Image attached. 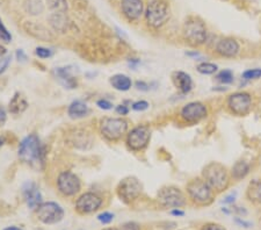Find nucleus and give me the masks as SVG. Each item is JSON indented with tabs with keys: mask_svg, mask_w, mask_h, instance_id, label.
Instances as JSON below:
<instances>
[{
	"mask_svg": "<svg viewBox=\"0 0 261 230\" xmlns=\"http://www.w3.org/2000/svg\"><path fill=\"white\" fill-rule=\"evenodd\" d=\"M203 179L209 186L214 190L215 193H222L230 185V174L226 167L221 163L211 162L204 166L202 172Z\"/></svg>",
	"mask_w": 261,
	"mask_h": 230,
	"instance_id": "f257e3e1",
	"label": "nucleus"
},
{
	"mask_svg": "<svg viewBox=\"0 0 261 230\" xmlns=\"http://www.w3.org/2000/svg\"><path fill=\"white\" fill-rule=\"evenodd\" d=\"M19 157L22 162L30 165H39L40 163H43L44 148L41 144L39 136L32 134L22 140L19 147Z\"/></svg>",
	"mask_w": 261,
	"mask_h": 230,
	"instance_id": "f03ea898",
	"label": "nucleus"
},
{
	"mask_svg": "<svg viewBox=\"0 0 261 230\" xmlns=\"http://www.w3.org/2000/svg\"><path fill=\"white\" fill-rule=\"evenodd\" d=\"M146 23L151 28L159 29L171 18V7L167 0H151L145 9Z\"/></svg>",
	"mask_w": 261,
	"mask_h": 230,
	"instance_id": "7ed1b4c3",
	"label": "nucleus"
},
{
	"mask_svg": "<svg viewBox=\"0 0 261 230\" xmlns=\"http://www.w3.org/2000/svg\"><path fill=\"white\" fill-rule=\"evenodd\" d=\"M187 193L191 200L201 207L211 205L216 194L203 178H195L191 180L187 184Z\"/></svg>",
	"mask_w": 261,
	"mask_h": 230,
	"instance_id": "20e7f679",
	"label": "nucleus"
},
{
	"mask_svg": "<svg viewBox=\"0 0 261 230\" xmlns=\"http://www.w3.org/2000/svg\"><path fill=\"white\" fill-rule=\"evenodd\" d=\"M183 35L188 44L193 47H198L204 44L205 41H207L208 30L205 23L200 18L191 16L184 23Z\"/></svg>",
	"mask_w": 261,
	"mask_h": 230,
	"instance_id": "39448f33",
	"label": "nucleus"
},
{
	"mask_svg": "<svg viewBox=\"0 0 261 230\" xmlns=\"http://www.w3.org/2000/svg\"><path fill=\"white\" fill-rule=\"evenodd\" d=\"M157 200L165 208H181L187 204L186 197L178 187L165 186L157 194Z\"/></svg>",
	"mask_w": 261,
	"mask_h": 230,
	"instance_id": "423d86ee",
	"label": "nucleus"
},
{
	"mask_svg": "<svg viewBox=\"0 0 261 230\" xmlns=\"http://www.w3.org/2000/svg\"><path fill=\"white\" fill-rule=\"evenodd\" d=\"M128 130V121L122 118H105L101 120L100 132L109 141L120 140Z\"/></svg>",
	"mask_w": 261,
	"mask_h": 230,
	"instance_id": "0eeeda50",
	"label": "nucleus"
},
{
	"mask_svg": "<svg viewBox=\"0 0 261 230\" xmlns=\"http://www.w3.org/2000/svg\"><path fill=\"white\" fill-rule=\"evenodd\" d=\"M36 216L44 225H56L64 218V209L57 202H43L36 208Z\"/></svg>",
	"mask_w": 261,
	"mask_h": 230,
	"instance_id": "6e6552de",
	"label": "nucleus"
},
{
	"mask_svg": "<svg viewBox=\"0 0 261 230\" xmlns=\"http://www.w3.org/2000/svg\"><path fill=\"white\" fill-rule=\"evenodd\" d=\"M228 109L235 115H246L252 109V97L247 92H236L226 100Z\"/></svg>",
	"mask_w": 261,
	"mask_h": 230,
	"instance_id": "1a4fd4ad",
	"label": "nucleus"
},
{
	"mask_svg": "<svg viewBox=\"0 0 261 230\" xmlns=\"http://www.w3.org/2000/svg\"><path fill=\"white\" fill-rule=\"evenodd\" d=\"M142 193V184L135 177H127L120 181L118 186V195L123 202L130 204L135 201Z\"/></svg>",
	"mask_w": 261,
	"mask_h": 230,
	"instance_id": "9d476101",
	"label": "nucleus"
},
{
	"mask_svg": "<svg viewBox=\"0 0 261 230\" xmlns=\"http://www.w3.org/2000/svg\"><path fill=\"white\" fill-rule=\"evenodd\" d=\"M151 139V129L147 126H137L130 130L127 136V144L133 151L143 150L147 147Z\"/></svg>",
	"mask_w": 261,
	"mask_h": 230,
	"instance_id": "9b49d317",
	"label": "nucleus"
},
{
	"mask_svg": "<svg viewBox=\"0 0 261 230\" xmlns=\"http://www.w3.org/2000/svg\"><path fill=\"white\" fill-rule=\"evenodd\" d=\"M208 113L207 105L200 101H193L181 108L180 118L187 123H196L207 118Z\"/></svg>",
	"mask_w": 261,
	"mask_h": 230,
	"instance_id": "f8f14e48",
	"label": "nucleus"
},
{
	"mask_svg": "<svg viewBox=\"0 0 261 230\" xmlns=\"http://www.w3.org/2000/svg\"><path fill=\"white\" fill-rule=\"evenodd\" d=\"M58 190L65 197H73L80 191V180L74 173L70 171H64L57 179Z\"/></svg>",
	"mask_w": 261,
	"mask_h": 230,
	"instance_id": "ddd939ff",
	"label": "nucleus"
},
{
	"mask_svg": "<svg viewBox=\"0 0 261 230\" xmlns=\"http://www.w3.org/2000/svg\"><path fill=\"white\" fill-rule=\"evenodd\" d=\"M102 205V199L98 194L87 192L80 195L75 201V208L80 214H91L98 211Z\"/></svg>",
	"mask_w": 261,
	"mask_h": 230,
	"instance_id": "4468645a",
	"label": "nucleus"
},
{
	"mask_svg": "<svg viewBox=\"0 0 261 230\" xmlns=\"http://www.w3.org/2000/svg\"><path fill=\"white\" fill-rule=\"evenodd\" d=\"M121 11L129 21H137L145 13L144 1L143 0H122Z\"/></svg>",
	"mask_w": 261,
	"mask_h": 230,
	"instance_id": "2eb2a0df",
	"label": "nucleus"
},
{
	"mask_svg": "<svg viewBox=\"0 0 261 230\" xmlns=\"http://www.w3.org/2000/svg\"><path fill=\"white\" fill-rule=\"evenodd\" d=\"M215 51L221 57L233 58L238 56V54L240 53V44L238 43V41L232 39V37H224V39L219 40L216 44Z\"/></svg>",
	"mask_w": 261,
	"mask_h": 230,
	"instance_id": "dca6fc26",
	"label": "nucleus"
},
{
	"mask_svg": "<svg viewBox=\"0 0 261 230\" xmlns=\"http://www.w3.org/2000/svg\"><path fill=\"white\" fill-rule=\"evenodd\" d=\"M22 194L25 198L27 206L32 209H36L42 202V194H41L40 188L33 181H27L22 187Z\"/></svg>",
	"mask_w": 261,
	"mask_h": 230,
	"instance_id": "f3484780",
	"label": "nucleus"
},
{
	"mask_svg": "<svg viewBox=\"0 0 261 230\" xmlns=\"http://www.w3.org/2000/svg\"><path fill=\"white\" fill-rule=\"evenodd\" d=\"M172 80H173L174 86L179 90L181 93H190L193 88V79L186 72L176 71L172 75Z\"/></svg>",
	"mask_w": 261,
	"mask_h": 230,
	"instance_id": "a211bd4d",
	"label": "nucleus"
},
{
	"mask_svg": "<svg viewBox=\"0 0 261 230\" xmlns=\"http://www.w3.org/2000/svg\"><path fill=\"white\" fill-rule=\"evenodd\" d=\"M55 74H56L58 80L61 81V84L63 85L65 88L77 87V79L72 76L70 67L57 68L56 70H55Z\"/></svg>",
	"mask_w": 261,
	"mask_h": 230,
	"instance_id": "6ab92c4d",
	"label": "nucleus"
},
{
	"mask_svg": "<svg viewBox=\"0 0 261 230\" xmlns=\"http://www.w3.org/2000/svg\"><path fill=\"white\" fill-rule=\"evenodd\" d=\"M67 113L71 119H81L85 118L90 113V109H88V106L84 101L75 100L68 106Z\"/></svg>",
	"mask_w": 261,
	"mask_h": 230,
	"instance_id": "aec40b11",
	"label": "nucleus"
},
{
	"mask_svg": "<svg viewBox=\"0 0 261 230\" xmlns=\"http://www.w3.org/2000/svg\"><path fill=\"white\" fill-rule=\"evenodd\" d=\"M28 107V102L25 99V97L21 93H15L13 95V98L11 99V101H9V105H8V109L9 112L12 113V114H21L23 113Z\"/></svg>",
	"mask_w": 261,
	"mask_h": 230,
	"instance_id": "412c9836",
	"label": "nucleus"
},
{
	"mask_svg": "<svg viewBox=\"0 0 261 230\" xmlns=\"http://www.w3.org/2000/svg\"><path fill=\"white\" fill-rule=\"evenodd\" d=\"M109 83H111V85L115 88V90L122 91V92L129 91L130 87L132 86L131 79H130L128 76L122 75V74L113 76V77L111 78V80H109Z\"/></svg>",
	"mask_w": 261,
	"mask_h": 230,
	"instance_id": "4be33fe9",
	"label": "nucleus"
},
{
	"mask_svg": "<svg viewBox=\"0 0 261 230\" xmlns=\"http://www.w3.org/2000/svg\"><path fill=\"white\" fill-rule=\"evenodd\" d=\"M251 166L249 163L244 162V160H239L237 162L231 169V177L235 180H240L243 178H245L247 174L250 173Z\"/></svg>",
	"mask_w": 261,
	"mask_h": 230,
	"instance_id": "5701e85b",
	"label": "nucleus"
},
{
	"mask_svg": "<svg viewBox=\"0 0 261 230\" xmlns=\"http://www.w3.org/2000/svg\"><path fill=\"white\" fill-rule=\"evenodd\" d=\"M50 25L55 30L64 32L67 27V19L65 13H53L50 15Z\"/></svg>",
	"mask_w": 261,
	"mask_h": 230,
	"instance_id": "b1692460",
	"label": "nucleus"
},
{
	"mask_svg": "<svg viewBox=\"0 0 261 230\" xmlns=\"http://www.w3.org/2000/svg\"><path fill=\"white\" fill-rule=\"evenodd\" d=\"M23 7L30 15H40L44 11V4L42 0H26Z\"/></svg>",
	"mask_w": 261,
	"mask_h": 230,
	"instance_id": "393cba45",
	"label": "nucleus"
},
{
	"mask_svg": "<svg viewBox=\"0 0 261 230\" xmlns=\"http://www.w3.org/2000/svg\"><path fill=\"white\" fill-rule=\"evenodd\" d=\"M247 195H249L251 201L261 204V181H252V183L250 184Z\"/></svg>",
	"mask_w": 261,
	"mask_h": 230,
	"instance_id": "a878e982",
	"label": "nucleus"
},
{
	"mask_svg": "<svg viewBox=\"0 0 261 230\" xmlns=\"http://www.w3.org/2000/svg\"><path fill=\"white\" fill-rule=\"evenodd\" d=\"M47 4L53 13H66L67 11L66 0H47Z\"/></svg>",
	"mask_w": 261,
	"mask_h": 230,
	"instance_id": "bb28decb",
	"label": "nucleus"
},
{
	"mask_svg": "<svg viewBox=\"0 0 261 230\" xmlns=\"http://www.w3.org/2000/svg\"><path fill=\"white\" fill-rule=\"evenodd\" d=\"M216 79H217L221 84H231L235 80V76L231 70H222L219 71L217 76H216Z\"/></svg>",
	"mask_w": 261,
	"mask_h": 230,
	"instance_id": "cd10ccee",
	"label": "nucleus"
},
{
	"mask_svg": "<svg viewBox=\"0 0 261 230\" xmlns=\"http://www.w3.org/2000/svg\"><path fill=\"white\" fill-rule=\"evenodd\" d=\"M218 67L214 63H208V62H203V63L197 65V71L202 75H214L215 72H217Z\"/></svg>",
	"mask_w": 261,
	"mask_h": 230,
	"instance_id": "c85d7f7f",
	"label": "nucleus"
},
{
	"mask_svg": "<svg viewBox=\"0 0 261 230\" xmlns=\"http://www.w3.org/2000/svg\"><path fill=\"white\" fill-rule=\"evenodd\" d=\"M243 79L245 80H254V79H259L261 78V69H250V70H246L243 72L242 75Z\"/></svg>",
	"mask_w": 261,
	"mask_h": 230,
	"instance_id": "c756f323",
	"label": "nucleus"
},
{
	"mask_svg": "<svg viewBox=\"0 0 261 230\" xmlns=\"http://www.w3.org/2000/svg\"><path fill=\"white\" fill-rule=\"evenodd\" d=\"M0 41L4 43H9L12 41V34L6 28L5 25L1 21V19H0Z\"/></svg>",
	"mask_w": 261,
	"mask_h": 230,
	"instance_id": "7c9ffc66",
	"label": "nucleus"
},
{
	"mask_svg": "<svg viewBox=\"0 0 261 230\" xmlns=\"http://www.w3.org/2000/svg\"><path fill=\"white\" fill-rule=\"evenodd\" d=\"M98 220L102 223V225H109V223L114 220V214H112V213L109 212L101 213L100 215H98Z\"/></svg>",
	"mask_w": 261,
	"mask_h": 230,
	"instance_id": "2f4dec72",
	"label": "nucleus"
},
{
	"mask_svg": "<svg viewBox=\"0 0 261 230\" xmlns=\"http://www.w3.org/2000/svg\"><path fill=\"white\" fill-rule=\"evenodd\" d=\"M35 54L40 58H43V60H44V58H49V57L53 56V51H51L50 49H48V48H43V47L36 48Z\"/></svg>",
	"mask_w": 261,
	"mask_h": 230,
	"instance_id": "473e14b6",
	"label": "nucleus"
},
{
	"mask_svg": "<svg viewBox=\"0 0 261 230\" xmlns=\"http://www.w3.org/2000/svg\"><path fill=\"white\" fill-rule=\"evenodd\" d=\"M147 108H149V102H147V101L140 100V101L133 102V104H132V109H133V111L143 112V111H145V109H147Z\"/></svg>",
	"mask_w": 261,
	"mask_h": 230,
	"instance_id": "72a5a7b5",
	"label": "nucleus"
},
{
	"mask_svg": "<svg viewBox=\"0 0 261 230\" xmlns=\"http://www.w3.org/2000/svg\"><path fill=\"white\" fill-rule=\"evenodd\" d=\"M11 56H2L0 58V75L6 71V69L8 68L9 63H11Z\"/></svg>",
	"mask_w": 261,
	"mask_h": 230,
	"instance_id": "f704fd0d",
	"label": "nucleus"
},
{
	"mask_svg": "<svg viewBox=\"0 0 261 230\" xmlns=\"http://www.w3.org/2000/svg\"><path fill=\"white\" fill-rule=\"evenodd\" d=\"M201 230H226V229L224 228V227H222L221 225H218V223L209 222L202 226Z\"/></svg>",
	"mask_w": 261,
	"mask_h": 230,
	"instance_id": "c9c22d12",
	"label": "nucleus"
},
{
	"mask_svg": "<svg viewBox=\"0 0 261 230\" xmlns=\"http://www.w3.org/2000/svg\"><path fill=\"white\" fill-rule=\"evenodd\" d=\"M97 106L100 109H104V111H109V109L113 108V104L111 101L106 100V99H101V100L97 101Z\"/></svg>",
	"mask_w": 261,
	"mask_h": 230,
	"instance_id": "e433bc0d",
	"label": "nucleus"
},
{
	"mask_svg": "<svg viewBox=\"0 0 261 230\" xmlns=\"http://www.w3.org/2000/svg\"><path fill=\"white\" fill-rule=\"evenodd\" d=\"M122 230H140V227L135 222H129L122 227Z\"/></svg>",
	"mask_w": 261,
	"mask_h": 230,
	"instance_id": "4c0bfd02",
	"label": "nucleus"
},
{
	"mask_svg": "<svg viewBox=\"0 0 261 230\" xmlns=\"http://www.w3.org/2000/svg\"><path fill=\"white\" fill-rule=\"evenodd\" d=\"M136 88L140 91H149V85L143 80H137L136 81Z\"/></svg>",
	"mask_w": 261,
	"mask_h": 230,
	"instance_id": "58836bf2",
	"label": "nucleus"
},
{
	"mask_svg": "<svg viewBox=\"0 0 261 230\" xmlns=\"http://www.w3.org/2000/svg\"><path fill=\"white\" fill-rule=\"evenodd\" d=\"M6 120H7V114H6L5 108L0 106V127L5 125Z\"/></svg>",
	"mask_w": 261,
	"mask_h": 230,
	"instance_id": "ea45409f",
	"label": "nucleus"
},
{
	"mask_svg": "<svg viewBox=\"0 0 261 230\" xmlns=\"http://www.w3.org/2000/svg\"><path fill=\"white\" fill-rule=\"evenodd\" d=\"M116 113L120 115H127L129 113V108L126 105H119L116 107Z\"/></svg>",
	"mask_w": 261,
	"mask_h": 230,
	"instance_id": "a19ab883",
	"label": "nucleus"
},
{
	"mask_svg": "<svg viewBox=\"0 0 261 230\" xmlns=\"http://www.w3.org/2000/svg\"><path fill=\"white\" fill-rule=\"evenodd\" d=\"M16 58H18L19 61H26L27 60V56H26V54L23 53V50H18L16 51Z\"/></svg>",
	"mask_w": 261,
	"mask_h": 230,
	"instance_id": "79ce46f5",
	"label": "nucleus"
},
{
	"mask_svg": "<svg viewBox=\"0 0 261 230\" xmlns=\"http://www.w3.org/2000/svg\"><path fill=\"white\" fill-rule=\"evenodd\" d=\"M171 214H172V215H176V216H184V215H185V212L181 211L180 208H174V209H172Z\"/></svg>",
	"mask_w": 261,
	"mask_h": 230,
	"instance_id": "37998d69",
	"label": "nucleus"
},
{
	"mask_svg": "<svg viewBox=\"0 0 261 230\" xmlns=\"http://www.w3.org/2000/svg\"><path fill=\"white\" fill-rule=\"evenodd\" d=\"M235 198H236V194H230L224 199V202L225 204H232V202H235Z\"/></svg>",
	"mask_w": 261,
	"mask_h": 230,
	"instance_id": "c03bdc74",
	"label": "nucleus"
},
{
	"mask_svg": "<svg viewBox=\"0 0 261 230\" xmlns=\"http://www.w3.org/2000/svg\"><path fill=\"white\" fill-rule=\"evenodd\" d=\"M236 222L239 223L240 226H244V228H250V226H251L249 222H245V221H244V220H240L239 218L236 219Z\"/></svg>",
	"mask_w": 261,
	"mask_h": 230,
	"instance_id": "a18cd8bd",
	"label": "nucleus"
},
{
	"mask_svg": "<svg viewBox=\"0 0 261 230\" xmlns=\"http://www.w3.org/2000/svg\"><path fill=\"white\" fill-rule=\"evenodd\" d=\"M4 230H23V229L19 228V227H15V226H11V227H7V228H5Z\"/></svg>",
	"mask_w": 261,
	"mask_h": 230,
	"instance_id": "49530a36",
	"label": "nucleus"
},
{
	"mask_svg": "<svg viewBox=\"0 0 261 230\" xmlns=\"http://www.w3.org/2000/svg\"><path fill=\"white\" fill-rule=\"evenodd\" d=\"M6 54V49L4 47L1 46V44H0V58H1L2 56H4V55Z\"/></svg>",
	"mask_w": 261,
	"mask_h": 230,
	"instance_id": "de8ad7c7",
	"label": "nucleus"
},
{
	"mask_svg": "<svg viewBox=\"0 0 261 230\" xmlns=\"http://www.w3.org/2000/svg\"><path fill=\"white\" fill-rule=\"evenodd\" d=\"M187 55H188V56H194V57H197L198 55H200V54H198V53H187Z\"/></svg>",
	"mask_w": 261,
	"mask_h": 230,
	"instance_id": "09e8293b",
	"label": "nucleus"
},
{
	"mask_svg": "<svg viewBox=\"0 0 261 230\" xmlns=\"http://www.w3.org/2000/svg\"><path fill=\"white\" fill-rule=\"evenodd\" d=\"M4 143H5V140L2 139V137H0V148L4 146Z\"/></svg>",
	"mask_w": 261,
	"mask_h": 230,
	"instance_id": "8fccbe9b",
	"label": "nucleus"
},
{
	"mask_svg": "<svg viewBox=\"0 0 261 230\" xmlns=\"http://www.w3.org/2000/svg\"><path fill=\"white\" fill-rule=\"evenodd\" d=\"M102 230H119V229H116V228H106V229H102Z\"/></svg>",
	"mask_w": 261,
	"mask_h": 230,
	"instance_id": "3c124183",
	"label": "nucleus"
}]
</instances>
